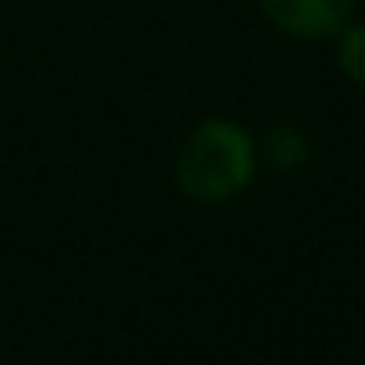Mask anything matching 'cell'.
Listing matches in <instances>:
<instances>
[{"label": "cell", "mask_w": 365, "mask_h": 365, "mask_svg": "<svg viewBox=\"0 0 365 365\" xmlns=\"http://www.w3.org/2000/svg\"><path fill=\"white\" fill-rule=\"evenodd\" d=\"M361 9H365V0H361Z\"/></svg>", "instance_id": "5"}, {"label": "cell", "mask_w": 365, "mask_h": 365, "mask_svg": "<svg viewBox=\"0 0 365 365\" xmlns=\"http://www.w3.org/2000/svg\"><path fill=\"white\" fill-rule=\"evenodd\" d=\"M255 9L299 43H326L354 20V0H255Z\"/></svg>", "instance_id": "2"}, {"label": "cell", "mask_w": 365, "mask_h": 365, "mask_svg": "<svg viewBox=\"0 0 365 365\" xmlns=\"http://www.w3.org/2000/svg\"><path fill=\"white\" fill-rule=\"evenodd\" d=\"M334 59H338V71L349 83L365 87V24L349 20L338 36H334Z\"/></svg>", "instance_id": "4"}, {"label": "cell", "mask_w": 365, "mask_h": 365, "mask_svg": "<svg viewBox=\"0 0 365 365\" xmlns=\"http://www.w3.org/2000/svg\"><path fill=\"white\" fill-rule=\"evenodd\" d=\"M255 142H259V165L275 169V173H299L314 153V142L299 122H275Z\"/></svg>", "instance_id": "3"}, {"label": "cell", "mask_w": 365, "mask_h": 365, "mask_svg": "<svg viewBox=\"0 0 365 365\" xmlns=\"http://www.w3.org/2000/svg\"><path fill=\"white\" fill-rule=\"evenodd\" d=\"M259 173V142L236 118L208 114L192 122L173 153V185L189 205L220 208L252 189Z\"/></svg>", "instance_id": "1"}]
</instances>
